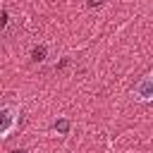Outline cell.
<instances>
[{
    "label": "cell",
    "instance_id": "1",
    "mask_svg": "<svg viewBox=\"0 0 153 153\" xmlns=\"http://www.w3.org/2000/svg\"><path fill=\"white\" fill-rule=\"evenodd\" d=\"M19 120V110L12 105H0V139L10 136V131H14Z\"/></svg>",
    "mask_w": 153,
    "mask_h": 153
},
{
    "label": "cell",
    "instance_id": "5",
    "mask_svg": "<svg viewBox=\"0 0 153 153\" xmlns=\"http://www.w3.org/2000/svg\"><path fill=\"white\" fill-rule=\"evenodd\" d=\"M5 24H7V10H2V12H0V29H2Z\"/></svg>",
    "mask_w": 153,
    "mask_h": 153
},
{
    "label": "cell",
    "instance_id": "7",
    "mask_svg": "<svg viewBox=\"0 0 153 153\" xmlns=\"http://www.w3.org/2000/svg\"><path fill=\"white\" fill-rule=\"evenodd\" d=\"M67 62H69V60H67V57H62V60L57 62V69H62V67H67Z\"/></svg>",
    "mask_w": 153,
    "mask_h": 153
},
{
    "label": "cell",
    "instance_id": "2",
    "mask_svg": "<svg viewBox=\"0 0 153 153\" xmlns=\"http://www.w3.org/2000/svg\"><path fill=\"white\" fill-rule=\"evenodd\" d=\"M134 98L136 100H141V103H148L151 98H153V79H151V74H143L136 84H134Z\"/></svg>",
    "mask_w": 153,
    "mask_h": 153
},
{
    "label": "cell",
    "instance_id": "4",
    "mask_svg": "<svg viewBox=\"0 0 153 153\" xmlns=\"http://www.w3.org/2000/svg\"><path fill=\"white\" fill-rule=\"evenodd\" d=\"M69 127H72V122H69L67 117H60V120H55V122H53V129H55L57 134H67V131H69Z\"/></svg>",
    "mask_w": 153,
    "mask_h": 153
},
{
    "label": "cell",
    "instance_id": "6",
    "mask_svg": "<svg viewBox=\"0 0 153 153\" xmlns=\"http://www.w3.org/2000/svg\"><path fill=\"white\" fill-rule=\"evenodd\" d=\"M103 2H105V0H86V5H88V7H100Z\"/></svg>",
    "mask_w": 153,
    "mask_h": 153
},
{
    "label": "cell",
    "instance_id": "3",
    "mask_svg": "<svg viewBox=\"0 0 153 153\" xmlns=\"http://www.w3.org/2000/svg\"><path fill=\"white\" fill-rule=\"evenodd\" d=\"M45 55H48V48H45L43 43H41V45H33V50H31V60H33V62H43Z\"/></svg>",
    "mask_w": 153,
    "mask_h": 153
},
{
    "label": "cell",
    "instance_id": "8",
    "mask_svg": "<svg viewBox=\"0 0 153 153\" xmlns=\"http://www.w3.org/2000/svg\"><path fill=\"white\" fill-rule=\"evenodd\" d=\"M10 153H26V148H12Z\"/></svg>",
    "mask_w": 153,
    "mask_h": 153
}]
</instances>
